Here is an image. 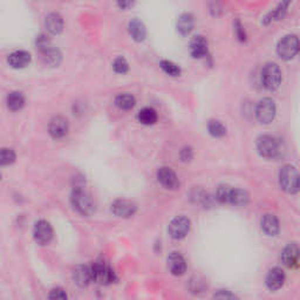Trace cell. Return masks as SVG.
<instances>
[{
    "instance_id": "6da1fadb",
    "label": "cell",
    "mask_w": 300,
    "mask_h": 300,
    "mask_svg": "<svg viewBox=\"0 0 300 300\" xmlns=\"http://www.w3.org/2000/svg\"><path fill=\"white\" fill-rule=\"evenodd\" d=\"M257 150L262 157L274 159L282 156L283 148L277 137L272 135H262L257 139Z\"/></svg>"
},
{
    "instance_id": "7a4b0ae2",
    "label": "cell",
    "mask_w": 300,
    "mask_h": 300,
    "mask_svg": "<svg viewBox=\"0 0 300 300\" xmlns=\"http://www.w3.org/2000/svg\"><path fill=\"white\" fill-rule=\"evenodd\" d=\"M71 203L74 210L82 216H90L94 212L93 199L80 186L74 187L71 195Z\"/></svg>"
},
{
    "instance_id": "3957f363",
    "label": "cell",
    "mask_w": 300,
    "mask_h": 300,
    "mask_svg": "<svg viewBox=\"0 0 300 300\" xmlns=\"http://www.w3.org/2000/svg\"><path fill=\"white\" fill-rule=\"evenodd\" d=\"M279 184L287 194L294 195L299 191V174L297 168L291 164H286L279 172Z\"/></svg>"
},
{
    "instance_id": "277c9868",
    "label": "cell",
    "mask_w": 300,
    "mask_h": 300,
    "mask_svg": "<svg viewBox=\"0 0 300 300\" xmlns=\"http://www.w3.org/2000/svg\"><path fill=\"white\" fill-rule=\"evenodd\" d=\"M90 274L92 282H95L100 285H108L115 282V272L113 269L104 261H97L90 266Z\"/></svg>"
},
{
    "instance_id": "5b68a950",
    "label": "cell",
    "mask_w": 300,
    "mask_h": 300,
    "mask_svg": "<svg viewBox=\"0 0 300 300\" xmlns=\"http://www.w3.org/2000/svg\"><path fill=\"white\" fill-rule=\"evenodd\" d=\"M262 84L264 87L273 92L282 84V71L274 63L266 64L262 69Z\"/></svg>"
},
{
    "instance_id": "8992f818",
    "label": "cell",
    "mask_w": 300,
    "mask_h": 300,
    "mask_svg": "<svg viewBox=\"0 0 300 300\" xmlns=\"http://www.w3.org/2000/svg\"><path fill=\"white\" fill-rule=\"evenodd\" d=\"M299 39L297 35L289 34L279 41L277 45V54L283 60L289 61L298 54Z\"/></svg>"
},
{
    "instance_id": "52a82bcc",
    "label": "cell",
    "mask_w": 300,
    "mask_h": 300,
    "mask_svg": "<svg viewBox=\"0 0 300 300\" xmlns=\"http://www.w3.org/2000/svg\"><path fill=\"white\" fill-rule=\"evenodd\" d=\"M277 107L272 98L264 97L258 102L256 107V117L262 125H269L276 117Z\"/></svg>"
},
{
    "instance_id": "ba28073f",
    "label": "cell",
    "mask_w": 300,
    "mask_h": 300,
    "mask_svg": "<svg viewBox=\"0 0 300 300\" xmlns=\"http://www.w3.org/2000/svg\"><path fill=\"white\" fill-rule=\"evenodd\" d=\"M191 228V222L186 216H177L170 222L168 227V232H169L172 239L179 241L183 239L188 236L189 231Z\"/></svg>"
},
{
    "instance_id": "9c48e42d",
    "label": "cell",
    "mask_w": 300,
    "mask_h": 300,
    "mask_svg": "<svg viewBox=\"0 0 300 300\" xmlns=\"http://www.w3.org/2000/svg\"><path fill=\"white\" fill-rule=\"evenodd\" d=\"M33 236L38 244L47 245L53 239V228L49 222L40 219L35 223L33 229Z\"/></svg>"
},
{
    "instance_id": "30bf717a",
    "label": "cell",
    "mask_w": 300,
    "mask_h": 300,
    "mask_svg": "<svg viewBox=\"0 0 300 300\" xmlns=\"http://www.w3.org/2000/svg\"><path fill=\"white\" fill-rule=\"evenodd\" d=\"M157 181L167 190H176L179 188V179L176 172L169 167H161L157 170Z\"/></svg>"
},
{
    "instance_id": "8fae6325",
    "label": "cell",
    "mask_w": 300,
    "mask_h": 300,
    "mask_svg": "<svg viewBox=\"0 0 300 300\" xmlns=\"http://www.w3.org/2000/svg\"><path fill=\"white\" fill-rule=\"evenodd\" d=\"M137 211V205L128 199H116L112 203V212L120 218H130Z\"/></svg>"
},
{
    "instance_id": "7c38bea8",
    "label": "cell",
    "mask_w": 300,
    "mask_h": 300,
    "mask_svg": "<svg viewBox=\"0 0 300 300\" xmlns=\"http://www.w3.org/2000/svg\"><path fill=\"white\" fill-rule=\"evenodd\" d=\"M69 125L67 118L63 116H54L49 121L48 133L53 138L60 139L68 134Z\"/></svg>"
},
{
    "instance_id": "4fadbf2b",
    "label": "cell",
    "mask_w": 300,
    "mask_h": 300,
    "mask_svg": "<svg viewBox=\"0 0 300 300\" xmlns=\"http://www.w3.org/2000/svg\"><path fill=\"white\" fill-rule=\"evenodd\" d=\"M299 257H300V250L297 243H290L287 244L282 252V262L286 268L294 269L299 265Z\"/></svg>"
},
{
    "instance_id": "5bb4252c",
    "label": "cell",
    "mask_w": 300,
    "mask_h": 300,
    "mask_svg": "<svg viewBox=\"0 0 300 300\" xmlns=\"http://www.w3.org/2000/svg\"><path fill=\"white\" fill-rule=\"evenodd\" d=\"M168 268L174 276H183L187 271V263L184 257L179 252H171L168 256Z\"/></svg>"
},
{
    "instance_id": "9a60e30c",
    "label": "cell",
    "mask_w": 300,
    "mask_h": 300,
    "mask_svg": "<svg viewBox=\"0 0 300 300\" xmlns=\"http://www.w3.org/2000/svg\"><path fill=\"white\" fill-rule=\"evenodd\" d=\"M285 272L282 268H273L269 271L265 283L270 291H277L282 289L285 283Z\"/></svg>"
},
{
    "instance_id": "2e32d148",
    "label": "cell",
    "mask_w": 300,
    "mask_h": 300,
    "mask_svg": "<svg viewBox=\"0 0 300 300\" xmlns=\"http://www.w3.org/2000/svg\"><path fill=\"white\" fill-rule=\"evenodd\" d=\"M208 40L203 35H196L190 41V54L195 59H202L208 55Z\"/></svg>"
},
{
    "instance_id": "e0dca14e",
    "label": "cell",
    "mask_w": 300,
    "mask_h": 300,
    "mask_svg": "<svg viewBox=\"0 0 300 300\" xmlns=\"http://www.w3.org/2000/svg\"><path fill=\"white\" fill-rule=\"evenodd\" d=\"M262 230L264 231L265 235L270 237H274L279 233V230H281V224H279V219L277 218L276 215L273 213H266V215L263 216L262 222Z\"/></svg>"
},
{
    "instance_id": "ac0fdd59",
    "label": "cell",
    "mask_w": 300,
    "mask_h": 300,
    "mask_svg": "<svg viewBox=\"0 0 300 300\" xmlns=\"http://www.w3.org/2000/svg\"><path fill=\"white\" fill-rule=\"evenodd\" d=\"M31 54L26 51H15L7 57V63L13 68H25L31 63Z\"/></svg>"
},
{
    "instance_id": "d6986e66",
    "label": "cell",
    "mask_w": 300,
    "mask_h": 300,
    "mask_svg": "<svg viewBox=\"0 0 300 300\" xmlns=\"http://www.w3.org/2000/svg\"><path fill=\"white\" fill-rule=\"evenodd\" d=\"M45 27L52 35H57L64 31V19L59 13H49L45 19Z\"/></svg>"
},
{
    "instance_id": "ffe728a7",
    "label": "cell",
    "mask_w": 300,
    "mask_h": 300,
    "mask_svg": "<svg viewBox=\"0 0 300 300\" xmlns=\"http://www.w3.org/2000/svg\"><path fill=\"white\" fill-rule=\"evenodd\" d=\"M250 202V195L248 191L239 188H231L229 195L228 203L235 205V207H246Z\"/></svg>"
},
{
    "instance_id": "44dd1931",
    "label": "cell",
    "mask_w": 300,
    "mask_h": 300,
    "mask_svg": "<svg viewBox=\"0 0 300 300\" xmlns=\"http://www.w3.org/2000/svg\"><path fill=\"white\" fill-rule=\"evenodd\" d=\"M73 281L77 286L86 287L92 282V274H90V269L88 266L80 265L73 271Z\"/></svg>"
},
{
    "instance_id": "7402d4cb",
    "label": "cell",
    "mask_w": 300,
    "mask_h": 300,
    "mask_svg": "<svg viewBox=\"0 0 300 300\" xmlns=\"http://www.w3.org/2000/svg\"><path fill=\"white\" fill-rule=\"evenodd\" d=\"M128 31L131 38L137 43H141L146 39L147 36V30L146 26L143 25L142 22H139L138 19H133L128 25Z\"/></svg>"
},
{
    "instance_id": "603a6c76",
    "label": "cell",
    "mask_w": 300,
    "mask_h": 300,
    "mask_svg": "<svg viewBox=\"0 0 300 300\" xmlns=\"http://www.w3.org/2000/svg\"><path fill=\"white\" fill-rule=\"evenodd\" d=\"M290 4H291V0H282V3L279 4V5L274 8L272 12H270V13L265 16L264 20H263V23H264L265 25H268L272 22H276V20H281L283 16L285 15L287 10H289Z\"/></svg>"
},
{
    "instance_id": "cb8c5ba5",
    "label": "cell",
    "mask_w": 300,
    "mask_h": 300,
    "mask_svg": "<svg viewBox=\"0 0 300 300\" xmlns=\"http://www.w3.org/2000/svg\"><path fill=\"white\" fill-rule=\"evenodd\" d=\"M195 26V16L191 13H183L182 15H179V18L177 20V31L181 33L182 35H188L192 30H194Z\"/></svg>"
},
{
    "instance_id": "d4e9b609",
    "label": "cell",
    "mask_w": 300,
    "mask_h": 300,
    "mask_svg": "<svg viewBox=\"0 0 300 300\" xmlns=\"http://www.w3.org/2000/svg\"><path fill=\"white\" fill-rule=\"evenodd\" d=\"M7 108L12 112L20 110L25 105V96L22 92H11L6 98Z\"/></svg>"
},
{
    "instance_id": "484cf974",
    "label": "cell",
    "mask_w": 300,
    "mask_h": 300,
    "mask_svg": "<svg viewBox=\"0 0 300 300\" xmlns=\"http://www.w3.org/2000/svg\"><path fill=\"white\" fill-rule=\"evenodd\" d=\"M136 105L135 97L128 93H122L115 97V106L121 110H130Z\"/></svg>"
},
{
    "instance_id": "4316f807",
    "label": "cell",
    "mask_w": 300,
    "mask_h": 300,
    "mask_svg": "<svg viewBox=\"0 0 300 300\" xmlns=\"http://www.w3.org/2000/svg\"><path fill=\"white\" fill-rule=\"evenodd\" d=\"M138 121L145 126H153L157 122V113L154 108L150 107H146V108L141 109L137 114Z\"/></svg>"
},
{
    "instance_id": "83f0119b",
    "label": "cell",
    "mask_w": 300,
    "mask_h": 300,
    "mask_svg": "<svg viewBox=\"0 0 300 300\" xmlns=\"http://www.w3.org/2000/svg\"><path fill=\"white\" fill-rule=\"evenodd\" d=\"M41 54H43V59L45 63L49 66H52V67H55V66H57L61 63V54H60V52L55 48L49 47L48 49H46V51L41 52Z\"/></svg>"
},
{
    "instance_id": "f1b7e54d",
    "label": "cell",
    "mask_w": 300,
    "mask_h": 300,
    "mask_svg": "<svg viewBox=\"0 0 300 300\" xmlns=\"http://www.w3.org/2000/svg\"><path fill=\"white\" fill-rule=\"evenodd\" d=\"M208 130L209 134L211 135L212 137L221 138L227 135V128L225 126L218 120H210L208 123Z\"/></svg>"
},
{
    "instance_id": "f546056e",
    "label": "cell",
    "mask_w": 300,
    "mask_h": 300,
    "mask_svg": "<svg viewBox=\"0 0 300 300\" xmlns=\"http://www.w3.org/2000/svg\"><path fill=\"white\" fill-rule=\"evenodd\" d=\"M159 66H161L162 71L168 74L169 76L172 77H176V76H179L181 75V68L178 67L177 65L172 63V61L169 60H162L161 63H159Z\"/></svg>"
},
{
    "instance_id": "4dcf8cb0",
    "label": "cell",
    "mask_w": 300,
    "mask_h": 300,
    "mask_svg": "<svg viewBox=\"0 0 300 300\" xmlns=\"http://www.w3.org/2000/svg\"><path fill=\"white\" fill-rule=\"evenodd\" d=\"M15 157L16 155L13 149H10V148L0 149V167L10 166L15 161Z\"/></svg>"
},
{
    "instance_id": "1f68e13d",
    "label": "cell",
    "mask_w": 300,
    "mask_h": 300,
    "mask_svg": "<svg viewBox=\"0 0 300 300\" xmlns=\"http://www.w3.org/2000/svg\"><path fill=\"white\" fill-rule=\"evenodd\" d=\"M231 186H229V184H221L217 188L216 190V199L218 201L219 203H223V204H228V201H229V195H230V190H231Z\"/></svg>"
},
{
    "instance_id": "d6a6232c",
    "label": "cell",
    "mask_w": 300,
    "mask_h": 300,
    "mask_svg": "<svg viewBox=\"0 0 300 300\" xmlns=\"http://www.w3.org/2000/svg\"><path fill=\"white\" fill-rule=\"evenodd\" d=\"M113 68L117 74H126L127 72L129 71V65H128V63H127V60L125 59V57L118 56L114 60Z\"/></svg>"
},
{
    "instance_id": "836d02e7",
    "label": "cell",
    "mask_w": 300,
    "mask_h": 300,
    "mask_svg": "<svg viewBox=\"0 0 300 300\" xmlns=\"http://www.w3.org/2000/svg\"><path fill=\"white\" fill-rule=\"evenodd\" d=\"M35 44H36V48H38L40 52H44L49 47H52L51 41H49V39L47 38V35H45V34H40L38 38H36Z\"/></svg>"
},
{
    "instance_id": "e575fe53",
    "label": "cell",
    "mask_w": 300,
    "mask_h": 300,
    "mask_svg": "<svg viewBox=\"0 0 300 300\" xmlns=\"http://www.w3.org/2000/svg\"><path fill=\"white\" fill-rule=\"evenodd\" d=\"M192 157H194V151H192L190 147H184L179 151V158L182 162H190Z\"/></svg>"
},
{
    "instance_id": "d590c367",
    "label": "cell",
    "mask_w": 300,
    "mask_h": 300,
    "mask_svg": "<svg viewBox=\"0 0 300 300\" xmlns=\"http://www.w3.org/2000/svg\"><path fill=\"white\" fill-rule=\"evenodd\" d=\"M235 33H236V36L238 38L239 41H245L246 40V33L244 30V26L242 25V23L239 20H237L235 23Z\"/></svg>"
},
{
    "instance_id": "8d00e7d4",
    "label": "cell",
    "mask_w": 300,
    "mask_h": 300,
    "mask_svg": "<svg viewBox=\"0 0 300 300\" xmlns=\"http://www.w3.org/2000/svg\"><path fill=\"white\" fill-rule=\"evenodd\" d=\"M49 299H67V293L65 292V290L60 289V287H56V289H53L48 294Z\"/></svg>"
},
{
    "instance_id": "74e56055",
    "label": "cell",
    "mask_w": 300,
    "mask_h": 300,
    "mask_svg": "<svg viewBox=\"0 0 300 300\" xmlns=\"http://www.w3.org/2000/svg\"><path fill=\"white\" fill-rule=\"evenodd\" d=\"M215 299H237V295L230 292L229 290H218V292L213 294Z\"/></svg>"
},
{
    "instance_id": "f35d334b",
    "label": "cell",
    "mask_w": 300,
    "mask_h": 300,
    "mask_svg": "<svg viewBox=\"0 0 300 300\" xmlns=\"http://www.w3.org/2000/svg\"><path fill=\"white\" fill-rule=\"evenodd\" d=\"M135 0H117V5L121 10H127L134 5Z\"/></svg>"
},
{
    "instance_id": "ab89813d",
    "label": "cell",
    "mask_w": 300,
    "mask_h": 300,
    "mask_svg": "<svg viewBox=\"0 0 300 300\" xmlns=\"http://www.w3.org/2000/svg\"><path fill=\"white\" fill-rule=\"evenodd\" d=\"M0 179H2V174H0Z\"/></svg>"
}]
</instances>
